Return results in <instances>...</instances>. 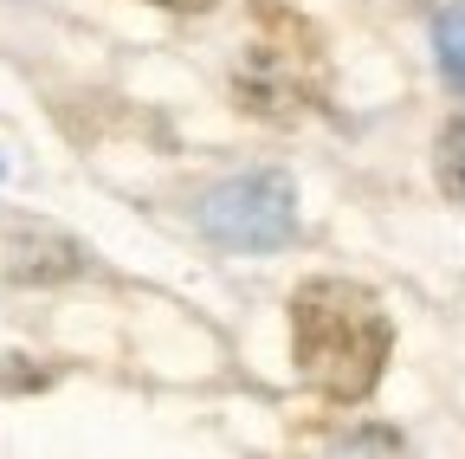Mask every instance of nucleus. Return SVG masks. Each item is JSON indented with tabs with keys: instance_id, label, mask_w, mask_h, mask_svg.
<instances>
[{
	"instance_id": "obj_4",
	"label": "nucleus",
	"mask_w": 465,
	"mask_h": 459,
	"mask_svg": "<svg viewBox=\"0 0 465 459\" xmlns=\"http://www.w3.org/2000/svg\"><path fill=\"white\" fill-rule=\"evenodd\" d=\"M433 45H440L446 78H452V85H465V14H446V20L433 26Z\"/></svg>"
},
{
	"instance_id": "obj_1",
	"label": "nucleus",
	"mask_w": 465,
	"mask_h": 459,
	"mask_svg": "<svg viewBox=\"0 0 465 459\" xmlns=\"http://www.w3.org/2000/svg\"><path fill=\"white\" fill-rule=\"evenodd\" d=\"M394 350L388 311L375 304V292L349 278H311L291 298V356L298 375L330 394V401H369L381 369Z\"/></svg>"
},
{
	"instance_id": "obj_3",
	"label": "nucleus",
	"mask_w": 465,
	"mask_h": 459,
	"mask_svg": "<svg viewBox=\"0 0 465 459\" xmlns=\"http://www.w3.org/2000/svg\"><path fill=\"white\" fill-rule=\"evenodd\" d=\"M298 226V195L278 168H252L201 195V234L226 253H278Z\"/></svg>"
},
{
	"instance_id": "obj_5",
	"label": "nucleus",
	"mask_w": 465,
	"mask_h": 459,
	"mask_svg": "<svg viewBox=\"0 0 465 459\" xmlns=\"http://www.w3.org/2000/svg\"><path fill=\"white\" fill-rule=\"evenodd\" d=\"M440 182H446L452 201H465V124H452L440 136Z\"/></svg>"
},
{
	"instance_id": "obj_6",
	"label": "nucleus",
	"mask_w": 465,
	"mask_h": 459,
	"mask_svg": "<svg viewBox=\"0 0 465 459\" xmlns=\"http://www.w3.org/2000/svg\"><path fill=\"white\" fill-rule=\"evenodd\" d=\"M155 7H168V14H207L213 0H155Z\"/></svg>"
},
{
	"instance_id": "obj_2",
	"label": "nucleus",
	"mask_w": 465,
	"mask_h": 459,
	"mask_svg": "<svg viewBox=\"0 0 465 459\" xmlns=\"http://www.w3.org/2000/svg\"><path fill=\"white\" fill-rule=\"evenodd\" d=\"M240 91L252 97L259 117H298L323 97V45L298 14H278L265 7L252 20V45L240 59Z\"/></svg>"
}]
</instances>
